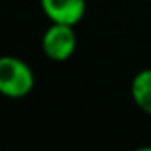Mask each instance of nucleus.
<instances>
[{
    "label": "nucleus",
    "mask_w": 151,
    "mask_h": 151,
    "mask_svg": "<svg viewBox=\"0 0 151 151\" xmlns=\"http://www.w3.org/2000/svg\"><path fill=\"white\" fill-rule=\"evenodd\" d=\"M130 94L137 109L151 116V66L139 71L133 77L130 84Z\"/></svg>",
    "instance_id": "20e7f679"
},
{
    "label": "nucleus",
    "mask_w": 151,
    "mask_h": 151,
    "mask_svg": "<svg viewBox=\"0 0 151 151\" xmlns=\"http://www.w3.org/2000/svg\"><path fill=\"white\" fill-rule=\"evenodd\" d=\"M43 53L53 62L68 60L77 50V34L73 25L52 23L41 39Z\"/></svg>",
    "instance_id": "f03ea898"
},
{
    "label": "nucleus",
    "mask_w": 151,
    "mask_h": 151,
    "mask_svg": "<svg viewBox=\"0 0 151 151\" xmlns=\"http://www.w3.org/2000/svg\"><path fill=\"white\" fill-rule=\"evenodd\" d=\"M34 71L23 59L14 55L0 57V94L4 98H25L34 89Z\"/></svg>",
    "instance_id": "f257e3e1"
},
{
    "label": "nucleus",
    "mask_w": 151,
    "mask_h": 151,
    "mask_svg": "<svg viewBox=\"0 0 151 151\" xmlns=\"http://www.w3.org/2000/svg\"><path fill=\"white\" fill-rule=\"evenodd\" d=\"M45 16L52 23L77 25L82 22L87 2L86 0H39Z\"/></svg>",
    "instance_id": "7ed1b4c3"
}]
</instances>
